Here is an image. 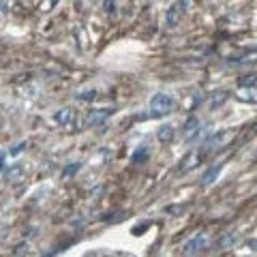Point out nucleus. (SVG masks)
<instances>
[{"instance_id":"f257e3e1","label":"nucleus","mask_w":257,"mask_h":257,"mask_svg":"<svg viewBox=\"0 0 257 257\" xmlns=\"http://www.w3.org/2000/svg\"><path fill=\"white\" fill-rule=\"evenodd\" d=\"M176 110V99L171 95H165V92H159V95L152 97V101H150V112H152V116H167Z\"/></svg>"},{"instance_id":"f03ea898","label":"nucleus","mask_w":257,"mask_h":257,"mask_svg":"<svg viewBox=\"0 0 257 257\" xmlns=\"http://www.w3.org/2000/svg\"><path fill=\"white\" fill-rule=\"evenodd\" d=\"M212 247V238H210V234H197V236H193L191 240L184 242V247H182V251L187 253V255H199V253H206L208 249Z\"/></svg>"},{"instance_id":"7ed1b4c3","label":"nucleus","mask_w":257,"mask_h":257,"mask_svg":"<svg viewBox=\"0 0 257 257\" xmlns=\"http://www.w3.org/2000/svg\"><path fill=\"white\" fill-rule=\"evenodd\" d=\"M210 150L206 148V146H199V148H195V150H191V152L184 156L182 159V163H180V174H187V171H191V169H195L197 165H202V161L206 159V154H208Z\"/></svg>"},{"instance_id":"20e7f679","label":"nucleus","mask_w":257,"mask_h":257,"mask_svg":"<svg viewBox=\"0 0 257 257\" xmlns=\"http://www.w3.org/2000/svg\"><path fill=\"white\" fill-rule=\"evenodd\" d=\"M184 11H187V0H178V2H174L165 13V24L169 28L178 26L180 24V19H182V15H184Z\"/></svg>"},{"instance_id":"39448f33","label":"nucleus","mask_w":257,"mask_h":257,"mask_svg":"<svg viewBox=\"0 0 257 257\" xmlns=\"http://www.w3.org/2000/svg\"><path fill=\"white\" fill-rule=\"evenodd\" d=\"M112 114H114L112 107H101V110H92V112L88 114V118H86V125H88V127H101V125H105V120L110 118Z\"/></svg>"},{"instance_id":"423d86ee","label":"nucleus","mask_w":257,"mask_h":257,"mask_svg":"<svg viewBox=\"0 0 257 257\" xmlns=\"http://www.w3.org/2000/svg\"><path fill=\"white\" fill-rule=\"evenodd\" d=\"M199 131H202V123H199V118L197 116H191L187 123H184V127H182V137L191 141V139L197 137Z\"/></svg>"},{"instance_id":"0eeeda50","label":"nucleus","mask_w":257,"mask_h":257,"mask_svg":"<svg viewBox=\"0 0 257 257\" xmlns=\"http://www.w3.org/2000/svg\"><path fill=\"white\" fill-rule=\"evenodd\" d=\"M232 131H230V128H223V131H219V133H214L212 135V137L208 139V141H206V148H208V150H212V148H221V146H225L227 144V141H230L232 139Z\"/></svg>"},{"instance_id":"6e6552de","label":"nucleus","mask_w":257,"mask_h":257,"mask_svg":"<svg viewBox=\"0 0 257 257\" xmlns=\"http://www.w3.org/2000/svg\"><path fill=\"white\" fill-rule=\"evenodd\" d=\"M54 123L60 127H71L75 123V112L71 110V107H62V110L54 114Z\"/></svg>"},{"instance_id":"1a4fd4ad","label":"nucleus","mask_w":257,"mask_h":257,"mask_svg":"<svg viewBox=\"0 0 257 257\" xmlns=\"http://www.w3.org/2000/svg\"><path fill=\"white\" fill-rule=\"evenodd\" d=\"M26 176V165L24 163H13V165H9V169H6V182H19L24 180Z\"/></svg>"},{"instance_id":"9d476101","label":"nucleus","mask_w":257,"mask_h":257,"mask_svg":"<svg viewBox=\"0 0 257 257\" xmlns=\"http://www.w3.org/2000/svg\"><path fill=\"white\" fill-rule=\"evenodd\" d=\"M174 135H176V128L171 125H163L159 131H156V139L161 141V144H171L174 141Z\"/></svg>"},{"instance_id":"9b49d317","label":"nucleus","mask_w":257,"mask_h":257,"mask_svg":"<svg viewBox=\"0 0 257 257\" xmlns=\"http://www.w3.org/2000/svg\"><path fill=\"white\" fill-rule=\"evenodd\" d=\"M221 169H223V163H219L217 167H210V169H208V174H204V178H202V184H204V187H208V184H212L214 180H217Z\"/></svg>"},{"instance_id":"f8f14e48","label":"nucleus","mask_w":257,"mask_h":257,"mask_svg":"<svg viewBox=\"0 0 257 257\" xmlns=\"http://www.w3.org/2000/svg\"><path fill=\"white\" fill-rule=\"evenodd\" d=\"M75 99H77V101H95V99H97V90H82V92H77V95H75Z\"/></svg>"},{"instance_id":"ddd939ff","label":"nucleus","mask_w":257,"mask_h":257,"mask_svg":"<svg viewBox=\"0 0 257 257\" xmlns=\"http://www.w3.org/2000/svg\"><path fill=\"white\" fill-rule=\"evenodd\" d=\"M80 169H82V163H80V161H77V163H71V165L62 171V176H64V178H69V176L77 174V171H80Z\"/></svg>"},{"instance_id":"4468645a","label":"nucleus","mask_w":257,"mask_h":257,"mask_svg":"<svg viewBox=\"0 0 257 257\" xmlns=\"http://www.w3.org/2000/svg\"><path fill=\"white\" fill-rule=\"evenodd\" d=\"M144 159H148V148H146V146H141L137 152L133 154V163H141Z\"/></svg>"},{"instance_id":"2eb2a0df","label":"nucleus","mask_w":257,"mask_h":257,"mask_svg":"<svg viewBox=\"0 0 257 257\" xmlns=\"http://www.w3.org/2000/svg\"><path fill=\"white\" fill-rule=\"evenodd\" d=\"M26 148H28L26 141H19V144H15V148H11V154H19L21 150H26Z\"/></svg>"},{"instance_id":"dca6fc26","label":"nucleus","mask_w":257,"mask_h":257,"mask_svg":"<svg viewBox=\"0 0 257 257\" xmlns=\"http://www.w3.org/2000/svg\"><path fill=\"white\" fill-rule=\"evenodd\" d=\"M4 159H6V152L0 150V171H2V167H4Z\"/></svg>"},{"instance_id":"f3484780","label":"nucleus","mask_w":257,"mask_h":257,"mask_svg":"<svg viewBox=\"0 0 257 257\" xmlns=\"http://www.w3.org/2000/svg\"><path fill=\"white\" fill-rule=\"evenodd\" d=\"M6 6H9V4H4V2H0V17H2V15H4V13H6Z\"/></svg>"},{"instance_id":"a211bd4d","label":"nucleus","mask_w":257,"mask_h":257,"mask_svg":"<svg viewBox=\"0 0 257 257\" xmlns=\"http://www.w3.org/2000/svg\"><path fill=\"white\" fill-rule=\"evenodd\" d=\"M0 2H4V4H9V2H11V0H0Z\"/></svg>"}]
</instances>
